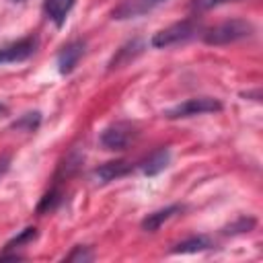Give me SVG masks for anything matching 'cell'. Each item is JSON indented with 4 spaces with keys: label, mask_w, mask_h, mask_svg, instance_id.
I'll return each instance as SVG.
<instances>
[{
    "label": "cell",
    "mask_w": 263,
    "mask_h": 263,
    "mask_svg": "<svg viewBox=\"0 0 263 263\" xmlns=\"http://www.w3.org/2000/svg\"><path fill=\"white\" fill-rule=\"evenodd\" d=\"M253 33V25L245 18H230L224 21L216 27H212L210 31L203 33V41L208 45H226V43H234L238 39H245Z\"/></svg>",
    "instance_id": "cell-1"
},
{
    "label": "cell",
    "mask_w": 263,
    "mask_h": 263,
    "mask_svg": "<svg viewBox=\"0 0 263 263\" xmlns=\"http://www.w3.org/2000/svg\"><path fill=\"white\" fill-rule=\"evenodd\" d=\"M197 31H199V23L193 18H185V21H179V23L154 33L150 43H152V47H158V49L173 47V45H179V43L193 39L197 35Z\"/></svg>",
    "instance_id": "cell-2"
},
{
    "label": "cell",
    "mask_w": 263,
    "mask_h": 263,
    "mask_svg": "<svg viewBox=\"0 0 263 263\" xmlns=\"http://www.w3.org/2000/svg\"><path fill=\"white\" fill-rule=\"evenodd\" d=\"M222 111V103L210 97H197V99H187L185 103H179L177 107L168 109L164 117L168 119H181V117H193V115H203V113H216Z\"/></svg>",
    "instance_id": "cell-3"
},
{
    "label": "cell",
    "mask_w": 263,
    "mask_h": 263,
    "mask_svg": "<svg viewBox=\"0 0 263 263\" xmlns=\"http://www.w3.org/2000/svg\"><path fill=\"white\" fill-rule=\"evenodd\" d=\"M134 138H136V129L129 123L119 121V123H113L107 129H103L101 144L105 150H123V148H127V144Z\"/></svg>",
    "instance_id": "cell-4"
},
{
    "label": "cell",
    "mask_w": 263,
    "mask_h": 263,
    "mask_svg": "<svg viewBox=\"0 0 263 263\" xmlns=\"http://www.w3.org/2000/svg\"><path fill=\"white\" fill-rule=\"evenodd\" d=\"M35 47H37V39L35 37H25V39H18L14 43H8V45L0 47V64L23 62L29 55H33Z\"/></svg>",
    "instance_id": "cell-5"
},
{
    "label": "cell",
    "mask_w": 263,
    "mask_h": 263,
    "mask_svg": "<svg viewBox=\"0 0 263 263\" xmlns=\"http://www.w3.org/2000/svg\"><path fill=\"white\" fill-rule=\"evenodd\" d=\"M162 2H166V0H123L121 4H117L113 8V18H117V21L136 18V16H142L150 10H154Z\"/></svg>",
    "instance_id": "cell-6"
},
{
    "label": "cell",
    "mask_w": 263,
    "mask_h": 263,
    "mask_svg": "<svg viewBox=\"0 0 263 263\" xmlns=\"http://www.w3.org/2000/svg\"><path fill=\"white\" fill-rule=\"evenodd\" d=\"M82 53H84V41H80V39L70 41L60 51V55H58V70H60V74H70L76 68V64L80 62Z\"/></svg>",
    "instance_id": "cell-7"
},
{
    "label": "cell",
    "mask_w": 263,
    "mask_h": 263,
    "mask_svg": "<svg viewBox=\"0 0 263 263\" xmlns=\"http://www.w3.org/2000/svg\"><path fill=\"white\" fill-rule=\"evenodd\" d=\"M129 171H132L129 162H125V160H111V162H105L99 168H95L92 177H95L97 183H109V181H115V179L127 175Z\"/></svg>",
    "instance_id": "cell-8"
},
{
    "label": "cell",
    "mask_w": 263,
    "mask_h": 263,
    "mask_svg": "<svg viewBox=\"0 0 263 263\" xmlns=\"http://www.w3.org/2000/svg\"><path fill=\"white\" fill-rule=\"evenodd\" d=\"M76 0H45L43 2V12L49 21H53L55 27H62L68 18V12L72 10Z\"/></svg>",
    "instance_id": "cell-9"
},
{
    "label": "cell",
    "mask_w": 263,
    "mask_h": 263,
    "mask_svg": "<svg viewBox=\"0 0 263 263\" xmlns=\"http://www.w3.org/2000/svg\"><path fill=\"white\" fill-rule=\"evenodd\" d=\"M168 162H171V152H168L166 148H160V150L152 152V154H150V156L144 160L142 171H144V175L154 177V175L162 173V171L168 166Z\"/></svg>",
    "instance_id": "cell-10"
},
{
    "label": "cell",
    "mask_w": 263,
    "mask_h": 263,
    "mask_svg": "<svg viewBox=\"0 0 263 263\" xmlns=\"http://www.w3.org/2000/svg\"><path fill=\"white\" fill-rule=\"evenodd\" d=\"M177 212H181V205H168V208L156 210V212L148 214V216L142 220V228L148 230V232H154V230H158L166 220H171Z\"/></svg>",
    "instance_id": "cell-11"
},
{
    "label": "cell",
    "mask_w": 263,
    "mask_h": 263,
    "mask_svg": "<svg viewBox=\"0 0 263 263\" xmlns=\"http://www.w3.org/2000/svg\"><path fill=\"white\" fill-rule=\"evenodd\" d=\"M210 249V240L205 236H193V238H187L183 242H179L173 253H199V251H205Z\"/></svg>",
    "instance_id": "cell-12"
},
{
    "label": "cell",
    "mask_w": 263,
    "mask_h": 263,
    "mask_svg": "<svg viewBox=\"0 0 263 263\" xmlns=\"http://www.w3.org/2000/svg\"><path fill=\"white\" fill-rule=\"evenodd\" d=\"M37 238V228H25V230H21L12 240H8L6 242V249H16V247H23V245H29V242H33Z\"/></svg>",
    "instance_id": "cell-13"
},
{
    "label": "cell",
    "mask_w": 263,
    "mask_h": 263,
    "mask_svg": "<svg viewBox=\"0 0 263 263\" xmlns=\"http://www.w3.org/2000/svg\"><path fill=\"white\" fill-rule=\"evenodd\" d=\"M60 203V191L58 189H51L49 193H45L37 205V214H45V212H51L55 205Z\"/></svg>",
    "instance_id": "cell-14"
},
{
    "label": "cell",
    "mask_w": 263,
    "mask_h": 263,
    "mask_svg": "<svg viewBox=\"0 0 263 263\" xmlns=\"http://www.w3.org/2000/svg\"><path fill=\"white\" fill-rule=\"evenodd\" d=\"M39 125V113H25L18 121L12 123L14 129H25V132H33Z\"/></svg>",
    "instance_id": "cell-15"
},
{
    "label": "cell",
    "mask_w": 263,
    "mask_h": 263,
    "mask_svg": "<svg viewBox=\"0 0 263 263\" xmlns=\"http://www.w3.org/2000/svg\"><path fill=\"white\" fill-rule=\"evenodd\" d=\"M226 2H234V0H191V10L203 12V10H212V8L226 4Z\"/></svg>",
    "instance_id": "cell-16"
},
{
    "label": "cell",
    "mask_w": 263,
    "mask_h": 263,
    "mask_svg": "<svg viewBox=\"0 0 263 263\" xmlns=\"http://www.w3.org/2000/svg\"><path fill=\"white\" fill-rule=\"evenodd\" d=\"M66 259H68V261H90V259H92V253H90L86 247H76Z\"/></svg>",
    "instance_id": "cell-17"
},
{
    "label": "cell",
    "mask_w": 263,
    "mask_h": 263,
    "mask_svg": "<svg viewBox=\"0 0 263 263\" xmlns=\"http://www.w3.org/2000/svg\"><path fill=\"white\" fill-rule=\"evenodd\" d=\"M8 164H10V156H8V154H2V156H0V177L8 171Z\"/></svg>",
    "instance_id": "cell-18"
},
{
    "label": "cell",
    "mask_w": 263,
    "mask_h": 263,
    "mask_svg": "<svg viewBox=\"0 0 263 263\" xmlns=\"http://www.w3.org/2000/svg\"><path fill=\"white\" fill-rule=\"evenodd\" d=\"M14 2H23V0H14Z\"/></svg>",
    "instance_id": "cell-19"
}]
</instances>
